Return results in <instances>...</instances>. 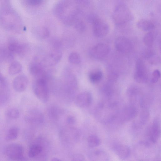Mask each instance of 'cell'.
<instances>
[{"instance_id": "6da1fadb", "label": "cell", "mask_w": 161, "mask_h": 161, "mask_svg": "<svg viewBox=\"0 0 161 161\" xmlns=\"http://www.w3.org/2000/svg\"><path fill=\"white\" fill-rule=\"evenodd\" d=\"M0 23L4 29L13 33H20L24 29L20 16L8 5H5L1 10Z\"/></svg>"}, {"instance_id": "7a4b0ae2", "label": "cell", "mask_w": 161, "mask_h": 161, "mask_svg": "<svg viewBox=\"0 0 161 161\" xmlns=\"http://www.w3.org/2000/svg\"><path fill=\"white\" fill-rule=\"evenodd\" d=\"M113 18L116 25H122L130 21L132 15L128 7L120 4L115 7L113 13Z\"/></svg>"}, {"instance_id": "3957f363", "label": "cell", "mask_w": 161, "mask_h": 161, "mask_svg": "<svg viewBox=\"0 0 161 161\" xmlns=\"http://www.w3.org/2000/svg\"><path fill=\"white\" fill-rule=\"evenodd\" d=\"M33 90L37 98L43 103H46L49 97V91L45 79H37L33 85Z\"/></svg>"}, {"instance_id": "277c9868", "label": "cell", "mask_w": 161, "mask_h": 161, "mask_svg": "<svg viewBox=\"0 0 161 161\" xmlns=\"http://www.w3.org/2000/svg\"><path fill=\"white\" fill-rule=\"evenodd\" d=\"M5 152L6 156L14 160H24V149L22 146L17 143L11 144L5 148Z\"/></svg>"}, {"instance_id": "5b68a950", "label": "cell", "mask_w": 161, "mask_h": 161, "mask_svg": "<svg viewBox=\"0 0 161 161\" xmlns=\"http://www.w3.org/2000/svg\"><path fill=\"white\" fill-rule=\"evenodd\" d=\"M8 48L14 54L21 56L26 54L30 49L28 44L20 42L13 38H10L9 40Z\"/></svg>"}, {"instance_id": "8992f818", "label": "cell", "mask_w": 161, "mask_h": 161, "mask_svg": "<svg viewBox=\"0 0 161 161\" xmlns=\"http://www.w3.org/2000/svg\"><path fill=\"white\" fill-rule=\"evenodd\" d=\"M69 4L65 1H61L56 4L53 9L54 14L62 21L72 15L75 9L71 12L67 13L69 10Z\"/></svg>"}, {"instance_id": "52a82bcc", "label": "cell", "mask_w": 161, "mask_h": 161, "mask_svg": "<svg viewBox=\"0 0 161 161\" xmlns=\"http://www.w3.org/2000/svg\"><path fill=\"white\" fill-rule=\"evenodd\" d=\"M93 31L94 35L98 38H102L106 36L109 31L108 24L99 18L93 23Z\"/></svg>"}, {"instance_id": "ba28073f", "label": "cell", "mask_w": 161, "mask_h": 161, "mask_svg": "<svg viewBox=\"0 0 161 161\" xmlns=\"http://www.w3.org/2000/svg\"><path fill=\"white\" fill-rule=\"evenodd\" d=\"M114 44L116 49L123 53H129L132 49V45L130 41L123 36L118 37L115 39Z\"/></svg>"}, {"instance_id": "9c48e42d", "label": "cell", "mask_w": 161, "mask_h": 161, "mask_svg": "<svg viewBox=\"0 0 161 161\" xmlns=\"http://www.w3.org/2000/svg\"><path fill=\"white\" fill-rule=\"evenodd\" d=\"M109 48L106 44L103 43H98L90 50L91 56L96 59H100L105 57L108 53Z\"/></svg>"}, {"instance_id": "30bf717a", "label": "cell", "mask_w": 161, "mask_h": 161, "mask_svg": "<svg viewBox=\"0 0 161 161\" xmlns=\"http://www.w3.org/2000/svg\"><path fill=\"white\" fill-rule=\"evenodd\" d=\"M134 79L139 83H146L147 80V74L143 62L139 60L137 62L134 74Z\"/></svg>"}, {"instance_id": "8fae6325", "label": "cell", "mask_w": 161, "mask_h": 161, "mask_svg": "<svg viewBox=\"0 0 161 161\" xmlns=\"http://www.w3.org/2000/svg\"><path fill=\"white\" fill-rule=\"evenodd\" d=\"M92 100L91 93L88 91H85L77 96L75 100V103L78 107L83 108L90 106Z\"/></svg>"}, {"instance_id": "7c38bea8", "label": "cell", "mask_w": 161, "mask_h": 161, "mask_svg": "<svg viewBox=\"0 0 161 161\" xmlns=\"http://www.w3.org/2000/svg\"><path fill=\"white\" fill-rule=\"evenodd\" d=\"M137 109L133 104L125 107L120 112V119L123 121L130 120L134 118L137 113Z\"/></svg>"}, {"instance_id": "4fadbf2b", "label": "cell", "mask_w": 161, "mask_h": 161, "mask_svg": "<svg viewBox=\"0 0 161 161\" xmlns=\"http://www.w3.org/2000/svg\"><path fill=\"white\" fill-rule=\"evenodd\" d=\"M28 84V80L25 75H20L16 76L13 81V86L14 89L18 92L24 91Z\"/></svg>"}, {"instance_id": "5bb4252c", "label": "cell", "mask_w": 161, "mask_h": 161, "mask_svg": "<svg viewBox=\"0 0 161 161\" xmlns=\"http://www.w3.org/2000/svg\"><path fill=\"white\" fill-rule=\"evenodd\" d=\"M30 74L37 79L45 78V71L42 66L40 63L33 62L29 66Z\"/></svg>"}, {"instance_id": "9a60e30c", "label": "cell", "mask_w": 161, "mask_h": 161, "mask_svg": "<svg viewBox=\"0 0 161 161\" xmlns=\"http://www.w3.org/2000/svg\"><path fill=\"white\" fill-rule=\"evenodd\" d=\"M160 134V126L159 120L156 118L153 120L150 132V140L153 143H155L158 140Z\"/></svg>"}, {"instance_id": "2e32d148", "label": "cell", "mask_w": 161, "mask_h": 161, "mask_svg": "<svg viewBox=\"0 0 161 161\" xmlns=\"http://www.w3.org/2000/svg\"><path fill=\"white\" fill-rule=\"evenodd\" d=\"M112 149L120 158L124 159L128 158L130 154V147L122 144H116L113 146Z\"/></svg>"}, {"instance_id": "e0dca14e", "label": "cell", "mask_w": 161, "mask_h": 161, "mask_svg": "<svg viewBox=\"0 0 161 161\" xmlns=\"http://www.w3.org/2000/svg\"><path fill=\"white\" fill-rule=\"evenodd\" d=\"M42 116L41 114L38 111L31 110L25 116L24 119L26 122L29 123L40 122L43 119Z\"/></svg>"}, {"instance_id": "ac0fdd59", "label": "cell", "mask_w": 161, "mask_h": 161, "mask_svg": "<svg viewBox=\"0 0 161 161\" xmlns=\"http://www.w3.org/2000/svg\"><path fill=\"white\" fill-rule=\"evenodd\" d=\"M140 89L136 86H131L127 90L126 94L132 103H134L139 99V101L142 97L140 96Z\"/></svg>"}, {"instance_id": "d6986e66", "label": "cell", "mask_w": 161, "mask_h": 161, "mask_svg": "<svg viewBox=\"0 0 161 161\" xmlns=\"http://www.w3.org/2000/svg\"><path fill=\"white\" fill-rule=\"evenodd\" d=\"M14 59V54L7 48L0 47V60L11 62Z\"/></svg>"}, {"instance_id": "ffe728a7", "label": "cell", "mask_w": 161, "mask_h": 161, "mask_svg": "<svg viewBox=\"0 0 161 161\" xmlns=\"http://www.w3.org/2000/svg\"><path fill=\"white\" fill-rule=\"evenodd\" d=\"M136 26L139 29L144 31H150L154 28V25L151 21L145 19H142L138 21Z\"/></svg>"}, {"instance_id": "44dd1931", "label": "cell", "mask_w": 161, "mask_h": 161, "mask_svg": "<svg viewBox=\"0 0 161 161\" xmlns=\"http://www.w3.org/2000/svg\"><path fill=\"white\" fill-rule=\"evenodd\" d=\"M91 156L92 158L95 159V160L108 161L109 159V156L108 153L105 151L101 149L94 151Z\"/></svg>"}, {"instance_id": "7402d4cb", "label": "cell", "mask_w": 161, "mask_h": 161, "mask_svg": "<svg viewBox=\"0 0 161 161\" xmlns=\"http://www.w3.org/2000/svg\"><path fill=\"white\" fill-rule=\"evenodd\" d=\"M43 151V147L42 146L38 144H33L29 148L28 156L31 158H35L39 155Z\"/></svg>"}, {"instance_id": "603a6c76", "label": "cell", "mask_w": 161, "mask_h": 161, "mask_svg": "<svg viewBox=\"0 0 161 161\" xmlns=\"http://www.w3.org/2000/svg\"><path fill=\"white\" fill-rule=\"evenodd\" d=\"M22 70L21 64L18 61H13L12 62L8 69L9 74L14 75L20 73Z\"/></svg>"}, {"instance_id": "cb8c5ba5", "label": "cell", "mask_w": 161, "mask_h": 161, "mask_svg": "<svg viewBox=\"0 0 161 161\" xmlns=\"http://www.w3.org/2000/svg\"><path fill=\"white\" fill-rule=\"evenodd\" d=\"M103 76L102 72L99 70H93L91 71L89 75L90 81L92 83L95 84L99 82Z\"/></svg>"}, {"instance_id": "d4e9b609", "label": "cell", "mask_w": 161, "mask_h": 161, "mask_svg": "<svg viewBox=\"0 0 161 161\" xmlns=\"http://www.w3.org/2000/svg\"><path fill=\"white\" fill-rule=\"evenodd\" d=\"M34 34L38 38L44 39L47 38L49 36L48 30L45 27H39L35 28L34 31Z\"/></svg>"}, {"instance_id": "484cf974", "label": "cell", "mask_w": 161, "mask_h": 161, "mask_svg": "<svg viewBox=\"0 0 161 161\" xmlns=\"http://www.w3.org/2000/svg\"><path fill=\"white\" fill-rule=\"evenodd\" d=\"M19 133V129L16 127H13L8 130L5 137V139L7 141H10L16 139Z\"/></svg>"}, {"instance_id": "4316f807", "label": "cell", "mask_w": 161, "mask_h": 161, "mask_svg": "<svg viewBox=\"0 0 161 161\" xmlns=\"http://www.w3.org/2000/svg\"><path fill=\"white\" fill-rule=\"evenodd\" d=\"M62 57L61 52L58 49L53 50L49 55L50 62L53 64H56L61 60Z\"/></svg>"}, {"instance_id": "83f0119b", "label": "cell", "mask_w": 161, "mask_h": 161, "mask_svg": "<svg viewBox=\"0 0 161 161\" xmlns=\"http://www.w3.org/2000/svg\"><path fill=\"white\" fill-rule=\"evenodd\" d=\"M100 139L97 136L91 135L87 139L88 146L91 148H94L99 146L101 144Z\"/></svg>"}, {"instance_id": "f1b7e54d", "label": "cell", "mask_w": 161, "mask_h": 161, "mask_svg": "<svg viewBox=\"0 0 161 161\" xmlns=\"http://www.w3.org/2000/svg\"><path fill=\"white\" fill-rule=\"evenodd\" d=\"M143 108L140 114L139 120L141 124L142 125H144L149 120L150 113L147 108Z\"/></svg>"}, {"instance_id": "f546056e", "label": "cell", "mask_w": 161, "mask_h": 161, "mask_svg": "<svg viewBox=\"0 0 161 161\" xmlns=\"http://www.w3.org/2000/svg\"><path fill=\"white\" fill-rule=\"evenodd\" d=\"M73 25L75 30L79 32L82 33L86 30V25L85 23L79 18L76 19Z\"/></svg>"}, {"instance_id": "4dcf8cb0", "label": "cell", "mask_w": 161, "mask_h": 161, "mask_svg": "<svg viewBox=\"0 0 161 161\" xmlns=\"http://www.w3.org/2000/svg\"><path fill=\"white\" fill-rule=\"evenodd\" d=\"M6 116L11 119H15L18 118L20 115L19 110L15 108H11L6 112Z\"/></svg>"}, {"instance_id": "1f68e13d", "label": "cell", "mask_w": 161, "mask_h": 161, "mask_svg": "<svg viewBox=\"0 0 161 161\" xmlns=\"http://www.w3.org/2000/svg\"><path fill=\"white\" fill-rule=\"evenodd\" d=\"M68 59L70 63L75 64H79L81 62L80 57L76 52L71 53L69 55Z\"/></svg>"}, {"instance_id": "d6a6232c", "label": "cell", "mask_w": 161, "mask_h": 161, "mask_svg": "<svg viewBox=\"0 0 161 161\" xmlns=\"http://www.w3.org/2000/svg\"><path fill=\"white\" fill-rule=\"evenodd\" d=\"M154 40V35L151 32L147 33L144 36L143 42L147 46L150 47L152 45Z\"/></svg>"}, {"instance_id": "836d02e7", "label": "cell", "mask_w": 161, "mask_h": 161, "mask_svg": "<svg viewBox=\"0 0 161 161\" xmlns=\"http://www.w3.org/2000/svg\"><path fill=\"white\" fill-rule=\"evenodd\" d=\"M0 87L1 90L8 91L9 86L7 80L1 73H0Z\"/></svg>"}, {"instance_id": "e575fe53", "label": "cell", "mask_w": 161, "mask_h": 161, "mask_svg": "<svg viewBox=\"0 0 161 161\" xmlns=\"http://www.w3.org/2000/svg\"><path fill=\"white\" fill-rule=\"evenodd\" d=\"M25 3L31 6L35 7L40 5L44 0H25Z\"/></svg>"}, {"instance_id": "d590c367", "label": "cell", "mask_w": 161, "mask_h": 161, "mask_svg": "<svg viewBox=\"0 0 161 161\" xmlns=\"http://www.w3.org/2000/svg\"><path fill=\"white\" fill-rule=\"evenodd\" d=\"M160 76L161 73L158 70L156 69L154 70L152 73L151 82L153 83H156L158 81Z\"/></svg>"}, {"instance_id": "8d00e7d4", "label": "cell", "mask_w": 161, "mask_h": 161, "mask_svg": "<svg viewBox=\"0 0 161 161\" xmlns=\"http://www.w3.org/2000/svg\"><path fill=\"white\" fill-rule=\"evenodd\" d=\"M99 18L98 16L95 14H91L87 16L86 19L88 22L92 24Z\"/></svg>"}, {"instance_id": "74e56055", "label": "cell", "mask_w": 161, "mask_h": 161, "mask_svg": "<svg viewBox=\"0 0 161 161\" xmlns=\"http://www.w3.org/2000/svg\"><path fill=\"white\" fill-rule=\"evenodd\" d=\"M149 61L151 64H157L159 63L160 62V59L158 56H156L155 54H154L149 58Z\"/></svg>"}, {"instance_id": "f35d334b", "label": "cell", "mask_w": 161, "mask_h": 161, "mask_svg": "<svg viewBox=\"0 0 161 161\" xmlns=\"http://www.w3.org/2000/svg\"><path fill=\"white\" fill-rule=\"evenodd\" d=\"M77 4L82 6H86L90 3V0H74Z\"/></svg>"}, {"instance_id": "ab89813d", "label": "cell", "mask_w": 161, "mask_h": 161, "mask_svg": "<svg viewBox=\"0 0 161 161\" xmlns=\"http://www.w3.org/2000/svg\"><path fill=\"white\" fill-rule=\"evenodd\" d=\"M73 160L75 161H83L85 158L83 156L80 154H76L73 158Z\"/></svg>"}, {"instance_id": "60d3db41", "label": "cell", "mask_w": 161, "mask_h": 161, "mask_svg": "<svg viewBox=\"0 0 161 161\" xmlns=\"http://www.w3.org/2000/svg\"><path fill=\"white\" fill-rule=\"evenodd\" d=\"M75 119L72 116H69L66 119L67 123L70 125L74 124L75 123Z\"/></svg>"}, {"instance_id": "b9f144b4", "label": "cell", "mask_w": 161, "mask_h": 161, "mask_svg": "<svg viewBox=\"0 0 161 161\" xmlns=\"http://www.w3.org/2000/svg\"><path fill=\"white\" fill-rule=\"evenodd\" d=\"M52 160H54V161H60L61 160L57 158H53V159Z\"/></svg>"}]
</instances>
